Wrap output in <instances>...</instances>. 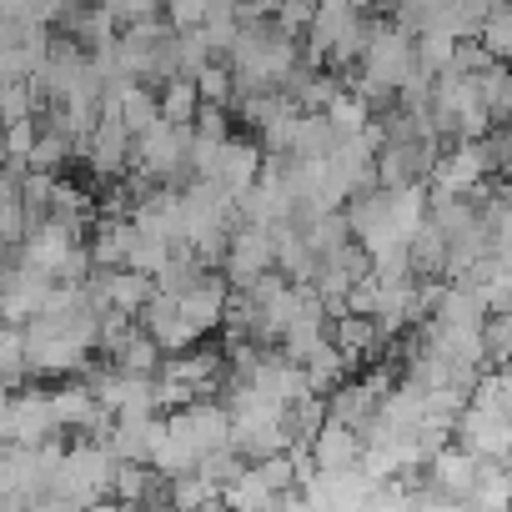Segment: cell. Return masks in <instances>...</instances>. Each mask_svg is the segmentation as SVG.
I'll list each match as a JSON object with an SVG mask.
<instances>
[{"instance_id": "cell-1", "label": "cell", "mask_w": 512, "mask_h": 512, "mask_svg": "<svg viewBox=\"0 0 512 512\" xmlns=\"http://www.w3.org/2000/svg\"><path fill=\"white\" fill-rule=\"evenodd\" d=\"M221 272L231 277L236 292H246L256 277L277 272V236H272V226H262V221H236V226H231V251H226V267H221Z\"/></svg>"}, {"instance_id": "cell-2", "label": "cell", "mask_w": 512, "mask_h": 512, "mask_svg": "<svg viewBox=\"0 0 512 512\" xmlns=\"http://www.w3.org/2000/svg\"><path fill=\"white\" fill-rule=\"evenodd\" d=\"M51 437H61L51 392H31V387L6 392V407H0V442H51Z\"/></svg>"}, {"instance_id": "cell-3", "label": "cell", "mask_w": 512, "mask_h": 512, "mask_svg": "<svg viewBox=\"0 0 512 512\" xmlns=\"http://www.w3.org/2000/svg\"><path fill=\"white\" fill-rule=\"evenodd\" d=\"M231 277L221 272V267H211L186 297H181V312L201 327V337H211V332H221L226 327V307H231Z\"/></svg>"}, {"instance_id": "cell-4", "label": "cell", "mask_w": 512, "mask_h": 512, "mask_svg": "<svg viewBox=\"0 0 512 512\" xmlns=\"http://www.w3.org/2000/svg\"><path fill=\"white\" fill-rule=\"evenodd\" d=\"M312 452H317V467H322V472H352V467H362V457H367V437H362L352 422L327 417L322 432L312 437Z\"/></svg>"}, {"instance_id": "cell-5", "label": "cell", "mask_w": 512, "mask_h": 512, "mask_svg": "<svg viewBox=\"0 0 512 512\" xmlns=\"http://www.w3.org/2000/svg\"><path fill=\"white\" fill-rule=\"evenodd\" d=\"M236 196L241 191H251L256 181H262L267 176V146H262V136H256V141H226V151H221V171H216Z\"/></svg>"}, {"instance_id": "cell-6", "label": "cell", "mask_w": 512, "mask_h": 512, "mask_svg": "<svg viewBox=\"0 0 512 512\" xmlns=\"http://www.w3.org/2000/svg\"><path fill=\"white\" fill-rule=\"evenodd\" d=\"M141 226L131 216H101L91 226V251H96V267H126L131 262V246H136Z\"/></svg>"}, {"instance_id": "cell-7", "label": "cell", "mask_w": 512, "mask_h": 512, "mask_svg": "<svg viewBox=\"0 0 512 512\" xmlns=\"http://www.w3.org/2000/svg\"><path fill=\"white\" fill-rule=\"evenodd\" d=\"M51 407H56L61 432H86V422L96 417L101 397H96V387L86 377H61V387L51 392Z\"/></svg>"}, {"instance_id": "cell-8", "label": "cell", "mask_w": 512, "mask_h": 512, "mask_svg": "<svg viewBox=\"0 0 512 512\" xmlns=\"http://www.w3.org/2000/svg\"><path fill=\"white\" fill-rule=\"evenodd\" d=\"M201 106H206V96H201L196 76L181 71V76H171V81L161 86V116H166L171 126H196Z\"/></svg>"}, {"instance_id": "cell-9", "label": "cell", "mask_w": 512, "mask_h": 512, "mask_svg": "<svg viewBox=\"0 0 512 512\" xmlns=\"http://www.w3.org/2000/svg\"><path fill=\"white\" fill-rule=\"evenodd\" d=\"M477 86H482V106L492 111V121L512 126V71H507V61H492L487 71H477Z\"/></svg>"}, {"instance_id": "cell-10", "label": "cell", "mask_w": 512, "mask_h": 512, "mask_svg": "<svg viewBox=\"0 0 512 512\" xmlns=\"http://www.w3.org/2000/svg\"><path fill=\"white\" fill-rule=\"evenodd\" d=\"M171 502L176 507H226V487L211 482L206 472H181L171 477Z\"/></svg>"}, {"instance_id": "cell-11", "label": "cell", "mask_w": 512, "mask_h": 512, "mask_svg": "<svg viewBox=\"0 0 512 512\" xmlns=\"http://www.w3.org/2000/svg\"><path fill=\"white\" fill-rule=\"evenodd\" d=\"M196 86H201L206 101L231 106V101H236V71H231V61H226V56H211V61L196 71Z\"/></svg>"}, {"instance_id": "cell-12", "label": "cell", "mask_w": 512, "mask_h": 512, "mask_svg": "<svg viewBox=\"0 0 512 512\" xmlns=\"http://www.w3.org/2000/svg\"><path fill=\"white\" fill-rule=\"evenodd\" d=\"M277 502H282V497H277V492L262 482L256 462H251V467H246V472H241L231 487H226V507H277Z\"/></svg>"}, {"instance_id": "cell-13", "label": "cell", "mask_w": 512, "mask_h": 512, "mask_svg": "<svg viewBox=\"0 0 512 512\" xmlns=\"http://www.w3.org/2000/svg\"><path fill=\"white\" fill-rule=\"evenodd\" d=\"M477 36L487 41V51H492L497 61L512 66V0H502V6H492V11L482 16V31H477Z\"/></svg>"}, {"instance_id": "cell-14", "label": "cell", "mask_w": 512, "mask_h": 512, "mask_svg": "<svg viewBox=\"0 0 512 512\" xmlns=\"http://www.w3.org/2000/svg\"><path fill=\"white\" fill-rule=\"evenodd\" d=\"M166 262H171V241H166V236L141 231V236H136V246H131V262H126V267H136V272H151V277H156Z\"/></svg>"}, {"instance_id": "cell-15", "label": "cell", "mask_w": 512, "mask_h": 512, "mask_svg": "<svg viewBox=\"0 0 512 512\" xmlns=\"http://www.w3.org/2000/svg\"><path fill=\"white\" fill-rule=\"evenodd\" d=\"M482 337H487V357H492V367H497V362H512V307L492 312V317L482 322Z\"/></svg>"}, {"instance_id": "cell-16", "label": "cell", "mask_w": 512, "mask_h": 512, "mask_svg": "<svg viewBox=\"0 0 512 512\" xmlns=\"http://www.w3.org/2000/svg\"><path fill=\"white\" fill-rule=\"evenodd\" d=\"M0 236H6V246H21V241L31 236V211H26L21 196L6 201V211H0Z\"/></svg>"}, {"instance_id": "cell-17", "label": "cell", "mask_w": 512, "mask_h": 512, "mask_svg": "<svg viewBox=\"0 0 512 512\" xmlns=\"http://www.w3.org/2000/svg\"><path fill=\"white\" fill-rule=\"evenodd\" d=\"M206 16H211L206 0H166V21H171L176 31H196Z\"/></svg>"}, {"instance_id": "cell-18", "label": "cell", "mask_w": 512, "mask_h": 512, "mask_svg": "<svg viewBox=\"0 0 512 512\" xmlns=\"http://www.w3.org/2000/svg\"><path fill=\"white\" fill-rule=\"evenodd\" d=\"M196 131H201V136H216V141H231V111L216 106V101H206L201 116H196Z\"/></svg>"}]
</instances>
